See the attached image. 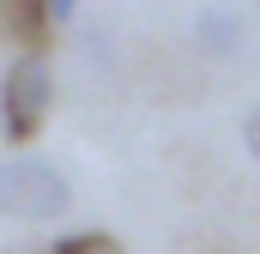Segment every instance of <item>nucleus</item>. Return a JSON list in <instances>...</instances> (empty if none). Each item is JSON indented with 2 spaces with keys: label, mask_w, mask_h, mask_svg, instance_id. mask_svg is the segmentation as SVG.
Listing matches in <instances>:
<instances>
[{
  "label": "nucleus",
  "mask_w": 260,
  "mask_h": 254,
  "mask_svg": "<svg viewBox=\"0 0 260 254\" xmlns=\"http://www.w3.org/2000/svg\"><path fill=\"white\" fill-rule=\"evenodd\" d=\"M242 145H248V157L260 164V103L248 109V115H242Z\"/></svg>",
  "instance_id": "6"
},
{
  "label": "nucleus",
  "mask_w": 260,
  "mask_h": 254,
  "mask_svg": "<svg viewBox=\"0 0 260 254\" xmlns=\"http://www.w3.org/2000/svg\"><path fill=\"white\" fill-rule=\"evenodd\" d=\"M194 37H200V49H212V55H236V49H242V12L206 6L194 18Z\"/></svg>",
  "instance_id": "3"
},
{
  "label": "nucleus",
  "mask_w": 260,
  "mask_h": 254,
  "mask_svg": "<svg viewBox=\"0 0 260 254\" xmlns=\"http://www.w3.org/2000/svg\"><path fill=\"white\" fill-rule=\"evenodd\" d=\"M55 254H127L115 236H103V230H79V236H61Z\"/></svg>",
  "instance_id": "5"
},
{
  "label": "nucleus",
  "mask_w": 260,
  "mask_h": 254,
  "mask_svg": "<svg viewBox=\"0 0 260 254\" xmlns=\"http://www.w3.org/2000/svg\"><path fill=\"white\" fill-rule=\"evenodd\" d=\"M254 6H260V0H254Z\"/></svg>",
  "instance_id": "8"
},
{
  "label": "nucleus",
  "mask_w": 260,
  "mask_h": 254,
  "mask_svg": "<svg viewBox=\"0 0 260 254\" xmlns=\"http://www.w3.org/2000/svg\"><path fill=\"white\" fill-rule=\"evenodd\" d=\"M43 12H49V30H55V24H67L79 12V0H43Z\"/></svg>",
  "instance_id": "7"
},
{
  "label": "nucleus",
  "mask_w": 260,
  "mask_h": 254,
  "mask_svg": "<svg viewBox=\"0 0 260 254\" xmlns=\"http://www.w3.org/2000/svg\"><path fill=\"white\" fill-rule=\"evenodd\" d=\"M0 24H6L12 37H24L30 49H43V37H49V12H43V0H0Z\"/></svg>",
  "instance_id": "4"
},
{
  "label": "nucleus",
  "mask_w": 260,
  "mask_h": 254,
  "mask_svg": "<svg viewBox=\"0 0 260 254\" xmlns=\"http://www.w3.org/2000/svg\"><path fill=\"white\" fill-rule=\"evenodd\" d=\"M49 103H55V67H49L43 49H24L0 79V133L12 145L37 139L43 121H49Z\"/></svg>",
  "instance_id": "2"
},
{
  "label": "nucleus",
  "mask_w": 260,
  "mask_h": 254,
  "mask_svg": "<svg viewBox=\"0 0 260 254\" xmlns=\"http://www.w3.org/2000/svg\"><path fill=\"white\" fill-rule=\"evenodd\" d=\"M67 212H73V188L49 157L18 151V157L0 164V218H12V224H61Z\"/></svg>",
  "instance_id": "1"
}]
</instances>
